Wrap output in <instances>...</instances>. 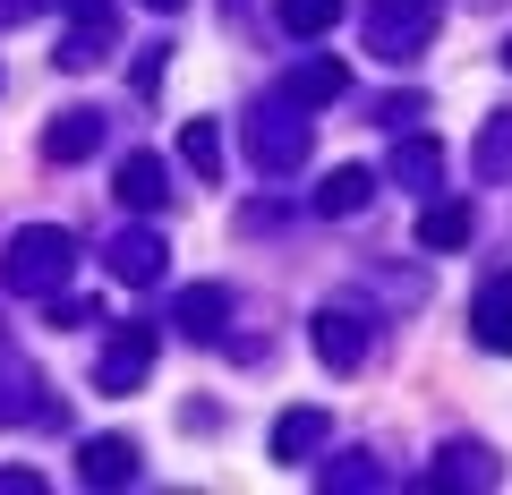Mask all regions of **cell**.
<instances>
[{"label": "cell", "instance_id": "obj_23", "mask_svg": "<svg viewBox=\"0 0 512 495\" xmlns=\"http://www.w3.org/2000/svg\"><path fill=\"white\" fill-rule=\"evenodd\" d=\"M478 171H487V180H504V171H512V120H504V111H495L487 137H478Z\"/></svg>", "mask_w": 512, "mask_h": 495}, {"label": "cell", "instance_id": "obj_13", "mask_svg": "<svg viewBox=\"0 0 512 495\" xmlns=\"http://www.w3.org/2000/svg\"><path fill=\"white\" fill-rule=\"evenodd\" d=\"M376 205V171H359V163H342V171H325V188H316V214H333V222H350V214H367Z\"/></svg>", "mask_w": 512, "mask_h": 495}, {"label": "cell", "instance_id": "obj_19", "mask_svg": "<svg viewBox=\"0 0 512 495\" xmlns=\"http://www.w3.org/2000/svg\"><path fill=\"white\" fill-rule=\"evenodd\" d=\"M470 231H478L470 205H427V214H419V248H436V257H444V248H470Z\"/></svg>", "mask_w": 512, "mask_h": 495}, {"label": "cell", "instance_id": "obj_11", "mask_svg": "<svg viewBox=\"0 0 512 495\" xmlns=\"http://www.w3.org/2000/svg\"><path fill=\"white\" fill-rule=\"evenodd\" d=\"M282 94H291L299 111H325V103H342V94H350V69H342V60H299V69L282 77Z\"/></svg>", "mask_w": 512, "mask_h": 495}, {"label": "cell", "instance_id": "obj_28", "mask_svg": "<svg viewBox=\"0 0 512 495\" xmlns=\"http://www.w3.org/2000/svg\"><path fill=\"white\" fill-rule=\"evenodd\" d=\"M35 9H43V0H0V26H26Z\"/></svg>", "mask_w": 512, "mask_h": 495}, {"label": "cell", "instance_id": "obj_26", "mask_svg": "<svg viewBox=\"0 0 512 495\" xmlns=\"http://www.w3.org/2000/svg\"><path fill=\"white\" fill-rule=\"evenodd\" d=\"M43 308H52V299H43ZM52 325H94V299H60V308H52Z\"/></svg>", "mask_w": 512, "mask_h": 495}, {"label": "cell", "instance_id": "obj_7", "mask_svg": "<svg viewBox=\"0 0 512 495\" xmlns=\"http://www.w3.org/2000/svg\"><path fill=\"white\" fill-rule=\"evenodd\" d=\"M171 325H180L188 342H222V325H231V291H222V282H188L180 308H171Z\"/></svg>", "mask_w": 512, "mask_h": 495}, {"label": "cell", "instance_id": "obj_16", "mask_svg": "<svg viewBox=\"0 0 512 495\" xmlns=\"http://www.w3.org/2000/svg\"><path fill=\"white\" fill-rule=\"evenodd\" d=\"M316 444H325V410H316V402H299V410L274 419V461H308Z\"/></svg>", "mask_w": 512, "mask_h": 495}, {"label": "cell", "instance_id": "obj_25", "mask_svg": "<svg viewBox=\"0 0 512 495\" xmlns=\"http://www.w3.org/2000/svg\"><path fill=\"white\" fill-rule=\"evenodd\" d=\"M69 9V26H111V0H60Z\"/></svg>", "mask_w": 512, "mask_h": 495}, {"label": "cell", "instance_id": "obj_4", "mask_svg": "<svg viewBox=\"0 0 512 495\" xmlns=\"http://www.w3.org/2000/svg\"><path fill=\"white\" fill-rule=\"evenodd\" d=\"M146 367H154V333H146V325H128V333H111V342H103V359H94V385H103V393H137V385H146Z\"/></svg>", "mask_w": 512, "mask_h": 495}, {"label": "cell", "instance_id": "obj_15", "mask_svg": "<svg viewBox=\"0 0 512 495\" xmlns=\"http://www.w3.org/2000/svg\"><path fill=\"white\" fill-rule=\"evenodd\" d=\"M35 376H26L9 350H0V427H18V419H60V402H35Z\"/></svg>", "mask_w": 512, "mask_h": 495}, {"label": "cell", "instance_id": "obj_22", "mask_svg": "<svg viewBox=\"0 0 512 495\" xmlns=\"http://www.w3.org/2000/svg\"><path fill=\"white\" fill-rule=\"evenodd\" d=\"M325 487H342V495H376V487H393V478H384L367 453H342V461H325Z\"/></svg>", "mask_w": 512, "mask_h": 495}, {"label": "cell", "instance_id": "obj_1", "mask_svg": "<svg viewBox=\"0 0 512 495\" xmlns=\"http://www.w3.org/2000/svg\"><path fill=\"white\" fill-rule=\"evenodd\" d=\"M69 274H77V231H60V222H26L0 257V291L18 299H52Z\"/></svg>", "mask_w": 512, "mask_h": 495}, {"label": "cell", "instance_id": "obj_30", "mask_svg": "<svg viewBox=\"0 0 512 495\" xmlns=\"http://www.w3.org/2000/svg\"><path fill=\"white\" fill-rule=\"evenodd\" d=\"M504 69H512V43H504Z\"/></svg>", "mask_w": 512, "mask_h": 495}, {"label": "cell", "instance_id": "obj_29", "mask_svg": "<svg viewBox=\"0 0 512 495\" xmlns=\"http://www.w3.org/2000/svg\"><path fill=\"white\" fill-rule=\"evenodd\" d=\"M146 9H154V18H171V9H188V0H146Z\"/></svg>", "mask_w": 512, "mask_h": 495}, {"label": "cell", "instance_id": "obj_21", "mask_svg": "<svg viewBox=\"0 0 512 495\" xmlns=\"http://www.w3.org/2000/svg\"><path fill=\"white\" fill-rule=\"evenodd\" d=\"M180 163L197 171V180H222V137H214V120H188V129H180Z\"/></svg>", "mask_w": 512, "mask_h": 495}, {"label": "cell", "instance_id": "obj_20", "mask_svg": "<svg viewBox=\"0 0 512 495\" xmlns=\"http://www.w3.org/2000/svg\"><path fill=\"white\" fill-rule=\"evenodd\" d=\"M103 52H111V26H69V35H60V69H77V77H86V69H103Z\"/></svg>", "mask_w": 512, "mask_h": 495}, {"label": "cell", "instance_id": "obj_2", "mask_svg": "<svg viewBox=\"0 0 512 495\" xmlns=\"http://www.w3.org/2000/svg\"><path fill=\"white\" fill-rule=\"evenodd\" d=\"M436 43V0H367V52L393 69V60H419Z\"/></svg>", "mask_w": 512, "mask_h": 495}, {"label": "cell", "instance_id": "obj_9", "mask_svg": "<svg viewBox=\"0 0 512 495\" xmlns=\"http://www.w3.org/2000/svg\"><path fill=\"white\" fill-rule=\"evenodd\" d=\"M77 478H86V487H128V478H137V444L128 436H86L77 444Z\"/></svg>", "mask_w": 512, "mask_h": 495}, {"label": "cell", "instance_id": "obj_6", "mask_svg": "<svg viewBox=\"0 0 512 495\" xmlns=\"http://www.w3.org/2000/svg\"><path fill=\"white\" fill-rule=\"evenodd\" d=\"M163 231H120L103 248V265H111V282H128V291H146V282H163Z\"/></svg>", "mask_w": 512, "mask_h": 495}, {"label": "cell", "instance_id": "obj_3", "mask_svg": "<svg viewBox=\"0 0 512 495\" xmlns=\"http://www.w3.org/2000/svg\"><path fill=\"white\" fill-rule=\"evenodd\" d=\"M248 163H256V171H299V163H308V120H299L291 94L265 103V111L248 120Z\"/></svg>", "mask_w": 512, "mask_h": 495}, {"label": "cell", "instance_id": "obj_18", "mask_svg": "<svg viewBox=\"0 0 512 495\" xmlns=\"http://www.w3.org/2000/svg\"><path fill=\"white\" fill-rule=\"evenodd\" d=\"M274 18H282V35H291V43H325L333 26H342V0H282Z\"/></svg>", "mask_w": 512, "mask_h": 495}, {"label": "cell", "instance_id": "obj_24", "mask_svg": "<svg viewBox=\"0 0 512 495\" xmlns=\"http://www.w3.org/2000/svg\"><path fill=\"white\" fill-rule=\"evenodd\" d=\"M163 60H171V43H146V52H137V94L163 86Z\"/></svg>", "mask_w": 512, "mask_h": 495}, {"label": "cell", "instance_id": "obj_8", "mask_svg": "<svg viewBox=\"0 0 512 495\" xmlns=\"http://www.w3.org/2000/svg\"><path fill=\"white\" fill-rule=\"evenodd\" d=\"M86 154H103V111H60L52 129H43V163H86Z\"/></svg>", "mask_w": 512, "mask_h": 495}, {"label": "cell", "instance_id": "obj_5", "mask_svg": "<svg viewBox=\"0 0 512 495\" xmlns=\"http://www.w3.org/2000/svg\"><path fill=\"white\" fill-rule=\"evenodd\" d=\"M308 342H316V359H325L333 376H350V367L367 359V325H359V308H316Z\"/></svg>", "mask_w": 512, "mask_h": 495}, {"label": "cell", "instance_id": "obj_10", "mask_svg": "<svg viewBox=\"0 0 512 495\" xmlns=\"http://www.w3.org/2000/svg\"><path fill=\"white\" fill-rule=\"evenodd\" d=\"M120 205H128V214H163V205H171L163 154H128V163H120Z\"/></svg>", "mask_w": 512, "mask_h": 495}, {"label": "cell", "instance_id": "obj_17", "mask_svg": "<svg viewBox=\"0 0 512 495\" xmlns=\"http://www.w3.org/2000/svg\"><path fill=\"white\" fill-rule=\"evenodd\" d=\"M444 180V146L436 137H402L393 146V188H436Z\"/></svg>", "mask_w": 512, "mask_h": 495}, {"label": "cell", "instance_id": "obj_27", "mask_svg": "<svg viewBox=\"0 0 512 495\" xmlns=\"http://www.w3.org/2000/svg\"><path fill=\"white\" fill-rule=\"evenodd\" d=\"M35 487H43L35 470H0V495H35Z\"/></svg>", "mask_w": 512, "mask_h": 495}, {"label": "cell", "instance_id": "obj_14", "mask_svg": "<svg viewBox=\"0 0 512 495\" xmlns=\"http://www.w3.org/2000/svg\"><path fill=\"white\" fill-rule=\"evenodd\" d=\"M495 478H504V470H495L487 444H444L436 470H427V487H495Z\"/></svg>", "mask_w": 512, "mask_h": 495}, {"label": "cell", "instance_id": "obj_12", "mask_svg": "<svg viewBox=\"0 0 512 495\" xmlns=\"http://www.w3.org/2000/svg\"><path fill=\"white\" fill-rule=\"evenodd\" d=\"M470 333L495 350V359H512V274H495L487 291H478V308H470Z\"/></svg>", "mask_w": 512, "mask_h": 495}]
</instances>
